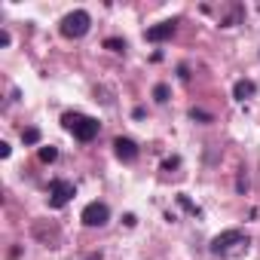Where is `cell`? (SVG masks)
<instances>
[{
  "label": "cell",
  "instance_id": "5bb4252c",
  "mask_svg": "<svg viewBox=\"0 0 260 260\" xmlns=\"http://www.w3.org/2000/svg\"><path fill=\"white\" fill-rule=\"evenodd\" d=\"M178 202H181V205H184V208H187L190 214H199V208H196V205H193V202H190L187 196H178Z\"/></svg>",
  "mask_w": 260,
  "mask_h": 260
},
{
  "label": "cell",
  "instance_id": "9a60e30c",
  "mask_svg": "<svg viewBox=\"0 0 260 260\" xmlns=\"http://www.w3.org/2000/svg\"><path fill=\"white\" fill-rule=\"evenodd\" d=\"M10 153H13V147H10V144H0V156H4V159H7Z\"/></svg>",
  "mask_w": 260,
  "mask_h": 260
},
{
  "label": "cell",
  "instance_id": "e0dca14e",
  "mask_svg": "<svg viewBox=\"0 0 260 260\" xmlns=\"http://www.w3.org/2000/svg\"><path fill=\"white\" fill-rule=\"evenodd\" d=\"M86 260H101V254H89V257H86Z\"/></svg>",
  "mask_w": 260,
  "mask_h": 260
},
{
  "label": "cell",
  "instance_id": "2e32d148",
  "mask_svg": "<svg viewBox=\"0 0 260 260\" xmlns=\"http://www.w3.org/2000/svg\"><path fill=\"white\" fill-rule=\"evenodd\" d=\"M175 166H178V159H166V162H162V169H166V172H172Z\"/></svg>",
  "mask_w": 260,
  "mask_h": 260
},
{
  "label": "cell",
  "instance_id": "9c48e42d",
  "mask_svg": "<svg viewBox=\"0 0 260 260\" xmlns=\"http://www.w3.org/2000/svg\"><path fill=\"white\" fill-rule=\"evenodd\" d=\"M104 49H110V52H125V40H119V37H107V40H104Z\"/></svg>",
  "mask_w": 260,
  "mask_h": 260
},
{
  "label": "cell",
  "instance_id": "8992f818",
  "mask_svg": "<svg viewBox=\"0 0 260 260\" xmlns=\"http://www.w3.org/2000/svg\"><path fill=\"white\" fill-rule=\"evenodd\" d=\"M113 150H116V156H119L122 162H135V159H138V144H135L132 138H116V141H113Z\"/></svg>",
  "mask_w": 260,
  "mask_h": 260
},
{
  "label": "cell",
  "instance_id": "30bf717a",
  "mask_svg": "<svg viewBox=\"0 0 260 260\" xmlns=\"http://www.w3.org/2000/svg\"><path fill=\"white\" fill-rule=\"evenodd\" d=\"M169 95H172V92H169V86H166V83L153 86V98H156V104H166V101H169Z\"/></svg>",
  "mask_w": 260,
  "mask_h": 260
},
{
  "label": "cell",
  "instance_id": "277c9868",
  "mask_svg": "<svg viewBox=\"0 0 260 260\" xmlns=\"http://www.w3.org/2000/svg\"><path fill=\"white\" fill-rule=\"evenodd\" d=\"M74 196H77V190H74V184H71V181L55 178V181L49 184V205H52V208H64Z\"/></svg>",
  "mask_w": 260,
  "mask_h": 260
},
{
  "label": "cell",
  "instance_id": "5b68a950",
  "mask_svg": "<svg viewBox=\"0 0 260 260\" xmlns=\"http://www.w3.org/2000/svg\"><path fill=\"white\" fill-rule=\"evenodd\" d=\"M80 220H83L86 226H104V223L110 220V208H107L104 202H89V205L83 208Z\"/></svg>",
  "mask_w": 260,
  "mask_h": 260
},
{
  "label": "cell",
  "instance_id": "52a82bcc",
  "mask_svg": "<svg viewBox=\"0 0 260 260\" xmlns=\"http://www.w3.org/2000/svg\"><path fill=\"white\" fill-rule=\"evenodd\" d=\"M175 22H159V25H153V28H147V43H162V40H169L172 34H175Z\"/></svg>",
  "mask_w": 260,
  "mask_h": 260
},
{
  "label": "cell",
  "instance_id": "6da1fadb",
  "mask_svg": "<svg viewBox=\"0 0 260 260\" xmlns=\"http://www.w3.org/2000/svg\"><path fill=\"white\" fill-rule=\"evenodd\" d=\"M61 125L68 128V132L77 138V141H92L95 135H98V119H92V116H86V113H64L61 116Z\"/></svg>",
  "mask_w": 260,
  "mask_h": 260
},
{
  "label": "cell",
  "instance_id": "3957f363",
  "mask_svg": "<svg viewBox=\"0 0 260 260\" xmlns=\"http://www.w3.org/2000/svg\"><path fill=\"white\" fill-rule=\"evenodd\" d=\"M89 28H92V19H89L86 10H74V13H68V16L61 19V34H64L68 40H80V37H86Z\"/></svg>",
  "mask_w": 260,
  "mask_h": 260
},
{
  "label": "cell",
  "instance_id": "7a4b0ae2",
  "mask_svg": "<svg viewBox=\"0 0 260 260\" xmlns=\"http://www.w3.org/2000/svg\"><path fill=\"white\" fill-rule=\"evenodd\" d=\"M245 248H248V236L242 230H226V233L211 239V251L214 254H239Z\"/></svg>",
  "mask_w": 260,
  "mask_h": 260
},
{
  "label": "cell",
  "instance_id": "4fadbf2b",
  "mask_svg": "<svg viewBox=\"0 0 260 260\" xmlns=\"http://www.w3.org/2000/svg\"><path fill=\"white\" fill-rule=\"evenodd\" d=\"M190 116H193V119H199V122H211V113H205V110H196V107L190 110Z\"/></svg>",
  "mask_w": 260,
  "mask_h": 260
},
{
  "label": "cell",
  "instance_id": "7c38bea8",
  "mask_svg": "<svg viewBox=\"0 0 260 260\" xmlns=\"http://www.w3.org/2000/svg\"><path fill=\"white\" fill-rule=\"evenodd\" d=\"M22 141H25V144H40V128H25V132H22Z\"/></svg>",
  "mask_w": 260,
  "mask_h": 260
},
{
  "label": "cell",
  "instance_id": "ba28073f",
  "mask_svg": "<svg viewBox=\"0 0 260 260\" xmlns=\"http://www.w3.org/2000/svg\"><path fill=\"white\" fill-rule=\"evenodd\" d=\"M254 92H257V86H254L251 80H239V83L233 86V98H236V101H245V98H251Z\"/></svg>",
  "mask_w": 260,
  "mask_h": 260
},
{
  "label": "cell",
  "instance_id": "8fae6325",
  "mask_svg": "<svg viewBox=\"0 0 260 260\" xmlns=\"http://www.w3.org/2000/svg\"><path fill=\"white\" fill-rule=\"evenodd\" d=\"M58 159V147H40V162H55Z\"/></svg>",
  "mask_w": 260,
  "mask_h": 260
}]
</instances>
